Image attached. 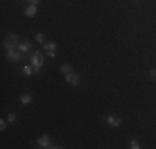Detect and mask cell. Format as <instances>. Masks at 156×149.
Here are the masks:
<instances>
[{"label": "cell", "instance_id": "13", "mask_svg": "<svg viewBox=\"0 0 156 149\" xmlns=\"http://www.w3.org/2000/svg\"><path fill=\"white\" fill-rule=\"evenodd\" d=\"M129 147H131V149H140V143H138L136 139L129 141Z\"/></svg>", "mask_w": 156, "mask_h": 149}, {"label": "cell", "instance_id": "11", "mask_svg": "<svg viewBox=\"0 0 156 149\" xmlns=\"http://www.w3.org/2000/svg\"><path fill=\"white\" fill-rule=\"evenodd\" d=\"M20 103L23 104V106H25V104H30L32 103V96L30 95H22L20 96Z\"/></svg>", "mask_w": 156, "mask_h": 149}, {"label": "cell", "instance_id": "10", "mask_svg": "<svg viewBox=\"0 0 156 149\" xmlns=\"http://www.w3.org/2000/svg\"><path fill=\"white\" fill-rule=\"evenodd\" d=\"M33 70H35V68H33V65H25L23 68H22V73L27 74V76H30V74L33 73Z\"/></svg>", "mask_w": 156, "mask_h": 149}, {"label": "cell", "instance_id": "2", "mask_svg": "<svg viewBox=\"0 0 156 149\" xmlns=\"http://www.w3.org/2000/svg\"><path fill=\"white\" fill-rule=\"evenodd\" d=\"M18 36L17 35H10L9 38L5 40V42H3V47L7 48V50H17V45H18Z\"/></svg>", "mask_w": 156, "mask_h": 149}, {"label": "cell", "instance_id": "9", "mask_svg": "<svg viewBox=\"0 0 156 149\" xmlns=\"http://www.w3.org/2000/svg\"><path fill=\"white\" fill-rule=\"evenodd\" d=\"M35 13H37V5H33V3L25 9V15H27V17H33Z\"/></svg>", "mask_w": 156, "mask_h": 149}, {"label": "cell", "instance_id": "14", "mask_svg": "<svg viewBox=\"0 0 156 149\" xmlns=\"http://www.w3.org/2000/svg\"><path fill=\"white\" fill-rule=\"evenodd\" d=\"M7 121H9V123H15L17 121V114L15 113H10L9 116H7Z\"/></svg>", "mask_w": 156, "mask_h": 149}, {"label": "cell", "instance_id": "16", "mask_svg": "<svg viewBox=\"0 0 156 149\" xmlns=\"http://www.w3.org/2000/svg\"><path fill=\"white\" fill-rule=\"evenodd\" d=\"M5 128H7V121H5V119H2V121H0V129L5 131Z\"/></svg>", "mask_w": 156, "mask_h": 149}, {"label": "cell", "instance_id": "1", "mask_svg": "<svg viewBox=\"0 0 156 149\" xmlns=\"http://www.w3.org/2000/svg\"><path fill=\"white\" fill-rule=\"evenodd\" d=\"M30 61H32L33 68H35V71L38 73L40 70H42V66H43V57L40 53H32L30 55Z\"/></svg>", "mask_w": 156, "mask_h": 149}, {"label": "cell", "instance_id": "7", "mask_svg": "<svg viewBox=\"0 0 156 149\" xmlns=\"http://www.w3.org/2000/svg\"><path fill=\"white\" fill-rule=\"evenodd\" d=\"M43 47H45V50H47V55H48L50 58H55V57H57V53H55V50H57V45H55L53 42H50V43H45Z\"/></svg>", "mask_w": 156, "mask_h": 149}, {"label": "cell", "instance_id": "15", "mask_svg": "<svg viewBox=\"0 0 156 149\" xmlns=\"http://www.w3.org/2000/svg\"><path fill=\"white\" fill-rule=\"evenodd\" d=\"M37 42H38V43H43V42H45V36H43V33H37Z\"/></svg>", "mask_w": 156, "mask_h": 149}, {"label": "cell", "instance_id": "4", "mask_svg": "<svg viewBox=\"0 0 156 149\" xmlns=\"http://www.w3.org/2000/svg\"><path fill=\"white\" fill-rule=\"evenodd\" d=\"M65 81H66L68 85H72V86H78V85H80V76L72 71V73L65 74Z\"/></svg>", "mask_w": 156, "mask_h": 149}, {"label": "cell", "instance_id": "5", "mask_svg": "<svg viewBox=\"0 0 156 149\" xmlns=\"http://www.w3.org/2000/svg\"><path fill=\"white\" fill-rule=\"evenodd\" d=\"M105 121L108 126H111V128H118V126L121 124V119L118 116H115V114H108V116L105 118Z\"/></svg>", "mask_w": 156, "mask_h": 149}, {"label": "cell", "instance_id": "18", "mask_svg": "<svg viewBox=\"0 0 156 149\" xmlns=\"http://www.w3.org/2000/svg\"><path fill=\"white\" fill-rule=\"evenodd\" d=\"M150 74H151L153 78H156V70H151V71H150Z\"/></svg>", "mask_w": 156, "mask_h": 149}, {"label": "cell", "instance_id": "8", "mask_svg": "<svg viewBox=\"0 0 156 149\" xmlns=\"http://www.w3.org/2000/svg\"><path fill=\"white\" fill-rule=\"evenodd\" d=\"M30 48H32V45L28 43V42H23V43H18V45H17V50L22 51V53H27V51H30Z\"/></svg>", "mask_w": 156, "mask_h": 149}, {"label": "cell", "instance_id": "6", "mask_svg": "<svg viewBox=\"0 0 156 149\" xmlns=\"http://www.w3.org/2000/svg\"><path fill=\"white\" fill-rule=\"evenodd\" d=\"M7 60H10V61H20V60H22V51H18V50H7Z\"/></svg>", "mask_w": 156, "mask_h": 149}, {"label": "cell", "instance_id": "3", "mask_svg": "<svg viewBox=\"0 0 156 149\" xmlns=\"http://www.w3.org/2000/svg\"><path fill=\"white\" fill-rule=\"evenodd\" d=\"M37 146L42 147V149H48V147H55L53 144H51L50 137L48 136H40L38 139H37Z\"/></svg>", "mask_w": 156, "mask_h": 149}, {"label": "cell", "instance_id": "17", "mask_svg": "<svg viewBox=\"0 0 156 149\" xmlns=\"http://www.w3.org/2000/svg\"><path fill=\"white\" fill-rule=\"evenodd\" d=\"M27 2H30V3H33V5H38V0H27Z\"/></svg>", "mask_w": 156, "mask_h": 149}, {"label": "cell", "instance_id": "12", "mask_svg": "<svg viewBox=\"0 0 156 149\" xmlns=\"http://www.w3.org/2000/svg\"><path fill=\"white\" fill-rule=\"evenodd\" d=\"M60 71L63 74H68V73H72V66H70V65H62L60 66Z\"/></svg>", "mask_w": 156, "mask_h": 149}]
</instances>
